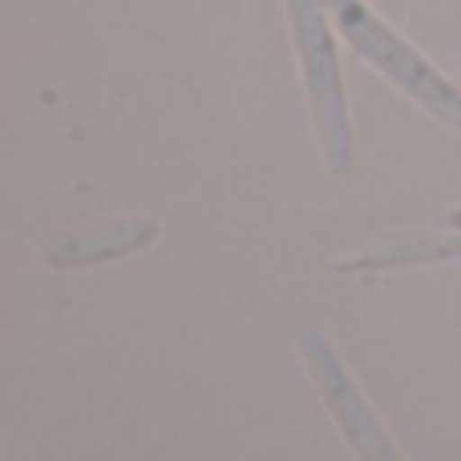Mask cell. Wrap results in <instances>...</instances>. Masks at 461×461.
<instances>
[{
    "label": "cell",
    "mask_w": 461,
    "mask_h": 461,
    "mask_svg": "<svg viewBox=\"0 0 461 461\" xmlns=\"http://www.w3.org/2000/svg\"><path fill=\"white\" fill-rule=\"evenodd\" d=\"M324 5L332 8L340 32L352 41V49H357L368 65H376L389 81H397L413 102H421L425 110L433 113V118H441V122H449V126L461 130V94L425 61L421 53H417L413 45H405V41H401L381 16H373V8L360 5V0H324Z\"/></svg>",
    "instance_id": "6da1fadb"
},
{
    "label": "cell",
    "mask_w": 461,
    "mask_h": 461,
    "mask_svg": "<svg viewBox=\"0 0 461 461\" xmlns=\"http://www.w3.org/2000/svg\"><path fill=\"white\" fill-rule=\"evenodd\" d=\"M287 16H292V37H295V53H300L303 86H308L312 118H316L320 150H324L328 170L344 175L352 167V130H348V110H344L336 45L324 21V0H287Z\"/></svg>",
    "instance_id": "7a4b0ae2"
},
{
    "label": "cell",
    "mask_w": 461,
    "mask_h": 461,
    "mask_svg": "<svg viewBox=\"0 0 461 461\" xmlns=\"http://www.w3.org/2000/svg\"><path fill=\"white\" fill-rule=\"evenodd\" d=\"M300 357H303V365H308L312 381H316L320 397H324L328 413H332L336 425H340L344 441L352 446V454H357L360 461H401L393 438L384 433V425L376 421V413L368 409L365 393L357 389V381H352L348 368L340 365V357H336L332 344H328L320 332L303 328L300 332Z\"/></svg>",
    "instance_id": "3957f363"
},
{
    "label": "cell",
    "mask_w": 461,
    "mask_h": 461,
    "mask_svg": "<svg viewBox=\"0 0 461 461\" xmlns=\"http://www.w3.org/2000/svg\"><path fill=\"white\" fill-rule=\"evenodd\" d=\"M162 235L158 219L146 215H130V219H110V223H97L86 230H73V235L57 239L45 251L49 267H94V263H118L130 255L146 251L154 239Z\"/></svg>",
    "instance_id": "277c9868"
},
{
    "label": "cell",
    "mask_w": 461,
    "mask_h": 461,
    "mask_svg": "<svg viewBox=\"0 0 461 461\" xmlns=\"http://www.w3.org/2000/svg\"><path fill=\"white\" fill-rule=\"evenodd\" d=\"M461 259V235L441 230H397V235H376L373 243L357 247L348 255H336L332 271H376V267H417V263Z\"/></svg>",
    "instance_id": "5b68a950"
}]
</instances>
